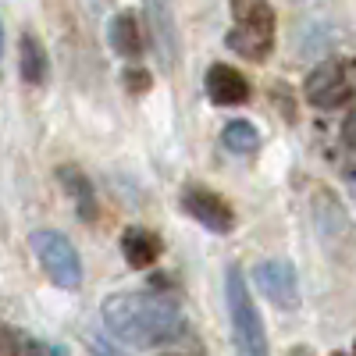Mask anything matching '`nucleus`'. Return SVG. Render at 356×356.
<instances>
[{"instance_id": "13", "label": "nucleus", "mask_w": 356, "mask_h": 356, "mask_svg": "<svg viewBox=\"0 0 356 356\" xmlns=\"http://www.w3.org/2000/svg\"><path fill=\"white\" fill-rule=\"evenodd\" d=\"M18 65H22V79L29 86H43L47 75H50V61H47V50L43 43L33 36V33H25L18 40Z\"/></svg>"}, {"instance_id": "5", "label": "nucleus", "mask_w": 356, "mask_h": 356, "mask_svg": "<svg viewBox=\"0 0 356 356\" xmlns=\"http://www.w3.org/2000/svg\"><path fill=\"white\" fill-rule=\"evenodd\" d=\"M310 214H314V228L321 235V243L328 246V253L346 260V253L353 246V221L346 214L342 200L328 186H314V193H310Z\"/></svg>"}, {"instance_id": "6", "label": "nucleus", "mask_w": 356, "mask_h": 356, "mask_svg": "<svg viewBox=\"0 0 356 356\" xmlns=\"http://www.w3.org/2000/svg\"><path fill=\"white\" fill-rule=\"evenodd\" d=\"M29 246H33L40 267L47 271V278L61 289H79L82 285V260L75 253V246L65 239L61 232H33L29 235Z\"/></svg>"}, {"instance_id": "9", "label": "nucleus", "mask_w": 356, "mask_h": 356, "mask_svg": "<svg viewBox=\"0 0 356 356\" xmlns=\"http://www.w3.org/2000/svg\"><path fill=\"white\" fill-rule=\"evenodd\" d=\"M207 97L221 107H239L250 100V82L239 68H228V65H214L207 72Z\"/></svg>"}, {"instance_id": "17", "label": "nucleus", "mask_w": 356, "mask_h": 356, "mask_svg": "<svg viewBox=\"0 0 356 356\" xmlns=\"http://www.w3.org/2000/svg\"><path fill=\"white\" fill-rule=\"evenodd\" d=\"M125 86H129V93H146V89H150V72L129 68V72H125Z\"/></svg>"}, {"instance_id": "19", "label": "nucleus", "mask_w": 356, "mask_h": 356, "mask_svg": "<svg viewBox=\"0 0 356 356\" xmlns=\"http://www.w3.org/2000/svg\"><path fill=\"white\" fill-rule=\"evenodd\" d=\"M161 356H182V353H161Z\"/></svg>"}, {"instance_id": "16", "label": "nucleus", "mask_w": 356, "mask_h": 356, "mask_svg": "<svg viewBox=\"0 0 356 356\" xmlns=\"http://www.w3.org/2000/svg\"><path fill=\"white\" fill-rule=\"evenodd\" d=\"M221 143L228 146L232 154H253L257 143H260V136H257V129H253L250 122H228V125L221 129Z\"/></svg>"}, {"instance_id": "21", "label": "nucleus", "mask_w": 356, "mask_h": 356, "mask_svg": "<svg viewBox=\"0 0 356 356\" xmlns=\"http://www.w3.org/2000/svg\"><path fill=\"white\" fill-rule=\"evenodd\" d=\"M353 356H356V349H353Z\"/></svg>"}, {"instance_id": "8", "label": "nucleus", "mask_w": 356, "mask_h": 356, "mask_svg": "<svg viewBox=\"0 0 356 356\" xmlns=\"http://www.w3.org/2000/svg\"><path fill=\"white\" fill-rule=\"evenodd\" d=\"M182 211H186L193 221H200L203 228L218 232V235H225V232L235 228V211H232V203H228L221 193H214V189L189 186V189L182 193Z\"/></svg>"}, {"instance_id": "7", "label": "nucleus", "mask_w": 356, "mask_h": 356, "mask_svg": "<svg viewBox=\"0 0 356 356\" xmlns=\"http://www.w3.org/2000/svg\"><path fill=\"white\" fill-rule=\"evenodd\" d=\"M253 282L257 289L282 310H300V278L289 260H260L253 264Z\"/></svg>"}, {"instance_id": "2", "label": "nucleus", "mask_w": 356, "mask_h": 356, "mask_svg": "<svg viewBox=\"0 0 356 356\" xmlns=\"http://www.w3.org/2000/svg\"><path fill=\"white\" fill-rule=\"evenodd\" d=\"M235 25L228 29L225 47L235 50L246 61H267L275 50V11L264 0H235L232 4Z\"/></svg>"}, {"instance_id": "15", "label": "nucleus", "mask_w": 356, "mask_h": 356, "mask_svg": "<svg viewBox=\"0 0 356 356\" xmlns=\"http://www.w3.org/2000/svg\"><path fill=\"white\" fill-rule=\"evenodd\" d=\"M349 178H356V111L339 125V154H332Z\"/></svg>"}, {"instance_id": "12", "label": "nucleus", "mask_w": 356, "mask_h": 356, "mask_svg": "<svg viewBox=\"0 0 356 356\" xmlns=\"http://www.w3.org/2000/svg\"><path fill=\"white\" fill-rule=\"evenodd\" d=\"M57 178H61V186H65V189H68V196L75 200L79 218L97 221V193H93V186H89V178H86L79 168H72V164L57 168Z\"/></svg>"}, {"instance_id": "18", "label": "nucleus", "mask_w": 356, "mask_h": 356, "mask_svg": "<svg viewBox=\"0 0 356 356\" xmlns=\"http://www.w3.org/2000/svg\"><path fill=\"white\" fill-rule=\"evenodd\" d=\"M86 346L93 349L97 356H125L122 349H114V346H107V339H100V335H93V332L86 335Z\"/></svg>"}, {"instance_id": "4", "label": "nucleus", "mask_w": 356, "mask_h": 356, "mask_svg": "<svg viewBox=\"0 0 356 356\" xmlns=\"http://www.w3.org/2000/svg\"><path fill=\"white\" fill-rule=\"evenodd\" d=\"M303 93L321 111L353 104L356 100V57H332V61L317 65L303 82Z\"/></svg>"}, {"instance_id": "20", "label": "nucleus", "mask_w": 356, "mask_h": 356, "mask_svg": "<svg viewBox=\"0 0 356 356\" xmlns=\"http://www.w3.org/2000/svg\"><path fill=\"white\" fill-rule=\"evenodd\" d=\"M0 50H4V33H0Z\"/></svg>"}, {"instance_id": "11", "label": "nucleus", "mask_w": 356, "mask_h": 356, "mask_svg": "<svg viewBox=\"0 0 356 356\" xmlns=\"http://www.w3.org/2000/svg\"><path fill=\"white\" fill-rule=\"evenodd\" d=\"M107 36H111V47L122 54V57H129V61H136V57L143 54V47H146V40H143V25H139V18H136L132 11L114 15Z\"/></svg>"}, {"instance_id": "1", "label": "nucleus", "mask_w": 356, "mask_h": 356, "mask_svg": "<svg viewBox=\"0 0 356 356\" xmlns=\"http://www.w3.org/2000/svg\"><path fill=\"white\" fill-rule=\"evenodd\" d=\"M100 314L107 332L132 346H171L189 335L186 317L150 292H114L104 300Z\"/></svg>"}, {"instance_id": "3", "label": "nucleus", "mask_w": 356, "mask_h": 356, "mask_svg": "<svg viewBox=\"0 0 356 356\" xmlns=\"http://www.w3.org/2000/svg\"><path fill=\"white\" fill-rule=\"evenodd\" d=\"M225 296H228V317H232V335H235V353L239 356H271L267 349V332L264 321L250 300V285L243 278V267L232 264L225 275Z\"/></svg>"}, {"instance_id": "10", "label": "nucleus", "mask_w": 356, "mask_h": 356, "mask_svg": "<svg viewBox=\"0 0 356 356\" xmlns=\"http://www.w3.org/2000/svg\"><path fill=\"white\" fill-rule=\"evenodd\" d=\"M122 253L129 260V267H136V271H143V267L157 264V257L164 253V243L161 235L154 228H143V225H132L122 232Z\"/></svg>"}, {"instance_id": "14", "label": "nucleus", "mask_w": 356, "mask_h": 356, "mask_svg": "<svg viewBox=\"0 0 356 356\" xmlns=\"http://www.w3.org/2000/svg\"><path fill=\"white\" fill-rule=\"evenodd\" d=\"M0 356H43V346L11 324H0Z\"/></svg>"}]
</instances>
